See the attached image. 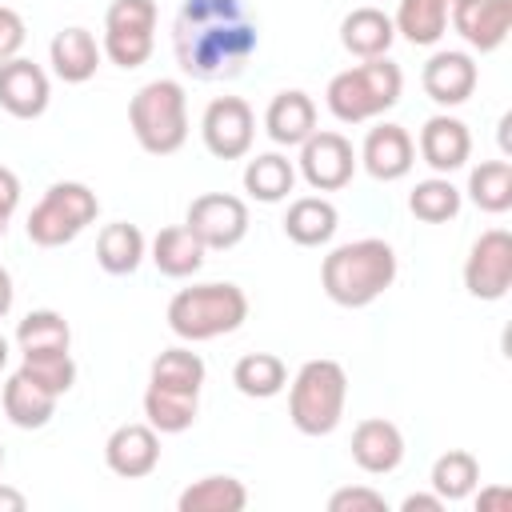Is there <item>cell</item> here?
<instances>
[{"label":"cell","mask_w":512,"mask_h":512,"mask_svg":"<svg viewBox=\"0 0 512 512\" xmlns=\"http://www.w3.org/2000/svg\"><path fill=\"white\" fill-rule=\"evenodd\" d=\"M156 16V0H112L104 12L100 52L124 72L148 64L156 48Z\"/></svg>","instance_id":"8"},{"label":"cell","mask_w":512,"mask_h":512,"mask_svg":"<svg viewBox=\"0 0 512 512\" xmlns=\"http://www.w3.org/2000/svg\"><path fill=\"white\" fill-rule=\"evenodd\" d=\"M348 404V372L340 360L316 356L304 360L288 384V420L304 436H332L344 420Z\"/></svg>","instance_id":"5"},{"label":"cell","mask_w":512,"mask_h":512,"mask_svg":"<svg viewBox=\"0 0 512 512\" xmlns=\"http://www.w3.org/2000/svg\"><path fill=\"white\" fill-rule=\"evenodd\" d=\"M460 188L448 180V176H428V180H416V188L408 192V212L424 224H448L460 216Z\"/></svg>","instance_id":"35"},{"label":"cell","mask_w":512,"mask_h":512,"mask_svg":"<svg viewBox=\"0 0 512 512\" xmlns=\"http://www.w3.org/2000/svg\"><path fill=\"white\" fill-rule=\"evenodd\" d=\"M16 208H20V176H16L12 168L0 164V236L8 232Z\"/></svg>","instance_id":"40"},{"label":"cell","mask_w":512,"mask_h":512,"mask_svg":"<svg viewBox=\"0 0 512 512\" xmlns=\"http://www.w3.org/2000/svg\"><path fill=\"white\" fill-rule=\"evenodd\" d=\"M164 320H168L172 336H180L184 344H204V340L236 332L248 320V296L232 280L192 284L168 300Z\"/></svg>","instance_id":"3"},{"label":"cell","mask_w":512,"mask_h":512,"mask_svg":"<svg viewBox=\"0 0 512 512\" xmlns=\"http://www.w3.org/2000/svg\"><path fill=\"white\" fill-rule=\"evenodd\" d=\"M340 212L328 196H296L284 212V236L300 248H320L336 236Z\"/></svg>","instance_id":"24"},{"label":"cell","mask_w":512,"mask_h":512,"mask_svg":"<svg viewBox=\"0 0 512 512\" xmlns=\"http://www.w3.org/2000/svg\"><path fill=\"white\" fill-rule=\"evenodd\" d=\"M148 256H152V264L160 268V276L184 280V276H196V272L204 268L208 248L200 244V236H196L188 224H168V228H160V232L152 236Z\"/></svg>","instance_id":"23"},{"label":"cell","mask_w":512,"mask_h":512,"mask_svg":"<svg viewBox=\"0 0 512 512\" xmlns=\"http://www.w3.org/2000/svg\"><path fill=\"white\" fill-rule=\"evenodd\" d=\"M476 84H480V68L472 52H460V48H440L420 68V88L440 108H460L476 92Z\"/></svg>","instance_id":"13"},{"label":"cell","mask_w":512,"mask_h":512,"mask_svg":"<svg viewBox=\"0 0 512 512\" xmlns=\"http://www.w3.org/2000/svg\"><path fill=\"white\" fill-rule=\"evenodd\" d=\"M396 248L380 236H360L336 244L320 264V288L340 308H368L396 284Z\"/></svg>","instance_id":"2"},{"label":"cell","mask_w":512,"mask_h":512,"mask_svg":"<svg viewBox=\"0 0 512 512\" xmlns=\"http://www.w3.org/2000/svg\"><path fill=\"white\" fill-rule=\"evenodd\" d=\"M476 488H480V484H476ZM472 496H476V512H500V508L512 504V488H504V484L480 488V492H472Z\"/></svg>","instance_id":"41"},{"label":"cell","mask_w":512,"mask_h":512,"mask_svg":"<svg viewBox=\"0 0 512 512\" xmlns=\"http://www.w3.org/2000/svg\"><path fill=\"white\" fill-rule=\"evenodd\" d=\"M200 140L216 160H240L256 140V112L240 96H216L200 116Z\"/></svg>","instance_id":"11"},{"label":"cell","mask_w":512,"mask_h":512,"mask_svg":"<svg viewBox=\"0 0 512 512\" xmlns=\"http://www.w3.org/2000/svg\"><path fill=\"white\" fill-rule=\"evenodd\" d=\"M24 40H28V24H24V16H20L16 8L0 4V64L12 60V56H20Z\"/></svg>","instance_id":"39"},{"label":"cell","mask_w":512,"mask_h":512,"mask_svg":"<svg viewBox=\"0 0 512 512\" xmlns=\"http://www.w3.org/2000/svg\"><path fill=\"white\" fill-rule=\"evenodd\" d=\"M48 100H52V80L36 60L12 56L0 64V108L8 116L36 120L48 112Z\"/></svg>","instance_id":"15"},{"label":"cell","mask_w":512,"mask_h":512,"mask_svg":"<svg viewBox=\"0 0 512 512\" xmlns=\"http://www.w3.org/2000/svg\"><path fill=\"white\" fill-rule=\"evenodd\" d=\"M328 512H388V500L368 484H348L328 496Z\"/></svg>","instance_id":"38"},{"label":"cell","mask_w":512,"mask_h":512,"mask_svg":"<svg viewBox=\"0 0 512 512\" xmlns=\"http://www.w3.org/2000/svg\"><path fill=\"white\" fill-rule=\"evenodd\" d=\"M352 460L360 472L368 476H388L404 464V432L384 420V416H368L352 428Z\"/></svg>","instance_id":"19"},{"label":"cell","mask_w":512,"mask_h":512,"mask_svg":"<svg viewBox=\"0 0 512 512\" xmlns=\"http://www.w3.org/2000/svg\"><path fill=\"white\" fill-rule=\"evenodd\" d=\"M448 24L472 52H496L512 28V0H452Z\"/></svg>","instance_id":"14"},{"label":"cell","mask_w":512,"mask_h":512,"mask_svg":"<svg viewBox=\"0 0 512 512\" xmlns=\"http://www.w3.org/2000/svg\"><path fill=\"white\" fill-rule=\"evenodd\" d=\"M264 132L280 148H300L316 132V100L304 88H284L264 108Z\"/></svg>","instance_id":"20"},{"label":"cell","mask_w":512,"mask_h":512,"mask_svg":"<svg viewBox=\"0 0 512 512\" xmlns=\"http://www.w3.org/2000/svg\"><path fill=\"white\" fill-rule=\"evenodd\" d=\"M148 256V240L136 224L128 220H112L100 228L96 236V264L108 272V276H132Z\"/></svg>","instance_id":"26"},{"label":"cell","mask_w":512,"mask_h":512,"mask_svg":"<svg viewBox=\"0 0 512 512\" xmlns=\"http://www.w3.org/2000/svg\"><path fill=\"white\" fill-rule=\"evenodd\" d=\"M20 372L32 376L36 384H44L52 396L72 392V384H76V360H72V348L24 352V356H20Z\"/></svg>","instance_id":"37"},{"label":"cell","mask_w":512,"mask_h":512,"mask_svg":"<svg viewBox=\"0 0 512 512\" xmlns=\"http://www.w3.org/2000/svg\"><path fill=\"white\" fill-rule=\"evenodd\" d=\"M204 376H208V368H204L200 352H192V348H184V344L164 348V352L152 360V368H148V384L168 388V392H184V396H200Z\"/></svg>","instance_id":"31"},{"label":"cell","mask_w":512,"mask_h":512,"mask_svg":"<svg viewBox=\"0 0 512 512\" xmlns=\"http://www.w3.org/2000/svg\"><path fill=\"white\" fill-rule=\"evenodd\" d=\"M232 384L248 400H272L288 388V364L276 352H244L232 364Z\"/></svg>","instance_id":"27"},{"label":"cell","mask_w":512,"mask_h":512,"mask_svg":"<svg viewBox=\"0 0 512 512\" xmlns=\"http://www.w3.org/2000/svg\"><path fill=\"white\" fill-rule=\"evenodd\" d=\"M400 512H444V500L436 492H412L400 500Z\"/></svg>","instance_id":"42"},{"label":"cell","mask_w":512,"mask_h":512,"mask_svg":"<svg viewBox=\"0 0 512 512\" xmlns=\"http://www.w3.org/2000/svg\"><path fill=\"white\" fill-rule=\"evenodd\" d=\"M400 92H404L400 64L388 56H376V60H360L356 68L336 72L324 88V104L340 124H368L384 116L388 108H396Z\"/></svg>","instance_id":"4"},{"label":"cell","mask_w":512,"mask_h":512,"mask_svg":"<svg viewBox=\"0 0 512 512\" xmlns=\"http://www.w3.org/2000/svg\"><path fill=\"white\" fill-rule=\"evenodd\" d=\"M128 128L148 156H172L188 140V92L180 80H148L128 100Z\"/></svg>","instance_id":"6"},{"label":"cell","mask_w":512,"mask_h":512,"mask_svg":"<svg viewBox=\"0 0 512 512\" xmlns=\"http://www.w3.org/2000/svg\"><path fill=\"white\" fill-rule=\"evenodd\" d=\"M100 60H104V52H100L96 36H92L88 28H80V24L60 28V32L52 36V44H48V64H52V72H56L64 84H84V80H92L96 68H100Z\"/></svg>","instance_id":"21"},{"label":"cell","mask_w":512,"mask_h":512,"mask_svg":"<svg viewBox=\"0 0 512 512\" xmlns=\"http://www.w3.org/2000/svg\"><path fill=\"white\" fill-rule=\"evenodd\" d=\"M396 40V28H392V16L384 8H352L344 20H340V44L348 56L356 60H376V56H388Z\"/></svg>","instance_id":"22"},{"label":"cell","mask_w":512,"mask_h":512,"mask_svg":"<svg viewBox=\"0 0 512 512\" xmlns=\"http://www.w3.org/2000/svg\"><path fill=\"white\" fill-rule=\"evenodd\" d=\"M260 48V20L244 0H184L172 16V56L200 84L236 80Z\"/></svg>","instance_id":"1"},{"label":"cell","mask_w":512,"mask_h":512,"mask_svg":"<svg viewBox=\"0 0 512 512\" xmlns=\"http://www.w3.org/2000/svg\"><path fill=\"white\" fill-rule=\"evenodd\" d=\"M176 508L180 512H244L248 508V488H244V480L224 476V472L200 476L176 496Z\"/></svg>","instance_id":"28"},{"label":"cell","mask_w":512,"mask_h":512,"mask_svg":"<svg viewBox=\"0 0 512 512\" xmlns=\"http://www.w3.org/2000/svg\"><path fill=\"white\" fill-rule=\"evenodd\" d=\"M448 4L452 0H400L392 28L416 48H436L448 32Z\"/></svg>","instance_id":"29"},{"label":"cell","mask_w":512,"mask_h":512,"mask_svg":"<svg viewBox=\"0 0 512 512\" xmlns=\"http://www.w3.org/2000/svg\"><path fill=\"white\" fill-rule=\"evenodd\" d=\"M468 200L488 216L508 212L512 208V164L508 160H480L468 172Z\"/></svg>","instance_id":"34"},{"label":"cell","mask_w":512,"mask_h":512,"mask_svg":"<svg viewBox=\"0 0 512 512\" xmlns=\"http://www.w3.org/2000/svg\"><path fill=\"white\" fill-rule=\"evenodd\" d=\"M16 348L24 352H48V348H72V328L56 308H36L16 324Z\"/></svg>","instance_id":"36"},{"label":"cell","mask_w":512,"mask_h":512,"mask_svg":"<svg viewBox=\"0 0 512 512\" xmlns=\"http://www.w3.org/2000/svg\"><path fill=\"white\" fill-rule=\"evenodd\" d=\"M4 416H8V424H16V428H24V432H32V428H44L52 416H56V400L60 396H52L44 384H36L32 376H24L20 368L4 380Z\"/></svg>","instance_id":"25"},{"label":"cell","mask_w":512,"mask_h":512,"mask_svg":"<svg viewBox=\"0 0 512 512\" xmlns=\"http://www.w3.org/2000/svg\"><path fill=\"white\" fill-rule=\"evenodd\" d=\"M296 188V164L284 152H260L244 164V192L260 204H280Z\"/></svg>","instance_id":"30"},{"label":"cell","mask_w":512,"mask_h":512,"mask_svg":"<svg viewBox=\"0 0 512 512\" xmlns=\"http://www.w3.org/2000/svg\"><path fill=\"white\" fill-rule=\"evenodd\" d=\"M428 484L444 504L468 500L476 492V484H480V460L468 448H448V452L436 456V464L428 472Z\"/></svg>","instance_id":"32"},{"label":"cell","mask_w":512,"mask_h":512,"mask_svg":"<svg viewBox=\"0 0 512 512\" xmlns=\"http://www.w3.org/2000/svg\"><path fill=\"white\" fill-rule=\"evenodd\" d=\"M184 224L200 236L208 252H224L248 236V204L232 192H204L188 204Z\"/></svg>","instance_id":"12"},{"label":"cell","mask_w":512,"mask_h":512,"mask_svg":"<svg viewBox=\"0 0 512 512\" xmlns=\"http://www.w3.org/2000/svg\"><path fill=\"white\" fill-rule=\"evenodd\" d=\"M100 216V200L88 184L80 180H56L40 200L36 208L28 212V240L36 248H64L72 244L92 220Z\"/></svg>","instance_id":"7"},{"label":"cell","mask_w":512,"mask_h":512,"mask_svg":"<svg viewBox=\"0 0 512 512\" xmlns=\"http://www.w3.org/2000/svg\"><path fill=\"white\" fill-rule=\"evenodd\" d=\"M0 468H4V444H0Z\"/></svg>","instance_id":"46"},{"label":"cell","mask_w":512,"mask_h":512,"mask_svg":"<svg viewBox=\"0 0 512 512\" xmlns=\"http://www.w3.org/2000/svg\"><path fill=\"white\" fill-rule=\"evenodd\" d=\"M104 464L124 480H144L160 464V432L148 420H128L104 440Z\"/></svg>","instance_id":"17"},{"label":"cell","mask_w":512,"mask_h":512,"mask_svg":"<svg viewBox=\"0 0 512 512\" xmlns=\"http://www.w3.org/2000/svg\"><path fill=\"white\" fill-rule=\"evenodd\" d=\"M28 508V496L12 484H0V512H24Z\"/></svg>","instance_id":"43"},{"label":"cell","mask_w":512,"mask_h":512,"mask_svg":"<svg viewBox=\"0 0 512 512\" xmlns=\"http://www.w3.org/2000/svg\"><path fill=\"white\" fill-rule=\"evenodd\" d=\"M356 148L344 132H332V128H316L304 144H300V160H296V176H304L308 188L316 192H340L352 184L356 176Z\"/></svg>","instance_id":"9"},{"label":"cell","mask_w":512,"mask_h":512,"mask_svg":"<svg viewBox=\"0 0 512 512\" xmlns=\"http://www.w3.org/2000/svg\"><path fill=\"white\" fill-rule=\"evenodd\" d=\"M8 356H12V352H8V340L0 336V372H4V364H8Z\"/></svg>","instance_id":"45"},{"label":"cell","mask_w":512,"mask_h":512,"mask_svg":"<svg viewBox=\"0 0 512 512\" xmlns=\"http://www.w3.org/2000/svg\"><path fill=\"white\" fill-rule=\"evenodd\" d=\"M464 288L476 300H504L512 288V232L488 228L472 240L464 260Z\"/></svg>","instance_id":"10"},{"label":"cell","mask_w":512,"mask_h":512,"mask_svg":"<svg viewBox=\"0 0 512 512\" xmlns=\"http://www.w3.org/2000/svg\"><path fill=\"white\" fill-rule=\"evenodd\" d=\"M196 412H200V396L168 392V388H156V384H148V392H144V420H148L160 436L188 432V428L196 424Z\"/></svg>","instance_id":"33"},{"label":"cell","mask_w":512,"mask_h":512,"mask_svg":"<svg viewBox=\"0 0 512 512\" xmlns=\"http://www.w3.org/2000/svg\"><path fill=\"white\" fill-rule=\"evenodd\" d=\"M356 160L364 164V172H368L372 180L392 184V180H404V176L412 172V164H416V140L408 136V128L384 120V124L368 128V136H364Z\"/></svg>","instance_id":"16"},{"label":"cell","mask_w":512,"mask_h":512,"mask_svg":"<svg viewBox=\"0 0 512 512\" xmlns=\"http://www.w3.org/2000/svg\"><path fill=\"white\" fill-rule=\"evenodd\" d=\"M12 300H16V288H12V272L0 264V320L12 312Z\"/></svg>","instance_id":"44"},{"label":"cell","mask_w":512,"mask_h":512,"mask_svg":"<svg viewBox=\"0 0 512 512\" xmlns=\"http://www.w3.org/2000/svg\"><path fill=\"white\" fill-rule=\"evenodd\" d=\"M416 152H420V160H424L436 176H452V172L464 168L468 156H472V132H468L464 120H456V116H448V112H436V116L424 120L420 140H416Z\"/></svg>","instance_id":"18"}]
</instances>
